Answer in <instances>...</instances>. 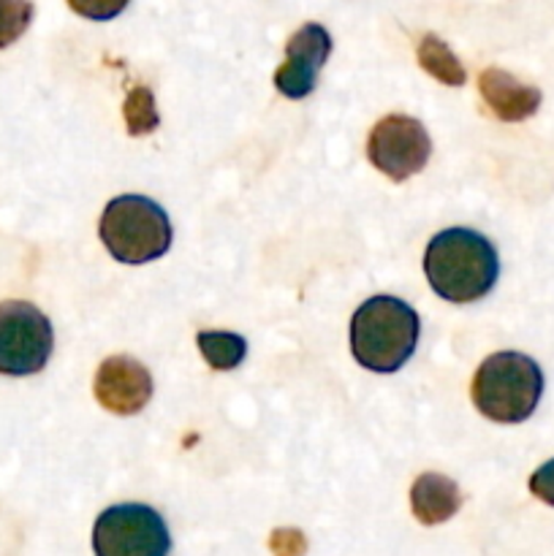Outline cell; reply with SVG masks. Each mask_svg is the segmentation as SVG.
Segmentation results:
<instances>
[{
	"label": "cell",
	"instance_id": "cell-1",
	"mask_svg": "<svg viewBox=\"0 0 554 556\" xmlns=\"http://www.w3.org/2000/svg\"><path fill=\"white\" fill-rule=\"evenodd\" d=\"M424 275L429 288L445 302H478L498 282V250L483 233L470 228H445L429 239Z\"/></svg>",
	"mask_w": 554,
	"mask_h": 556
},
{
	"label": "cell",
	"instance_id": "cell-2",
	"mask_svg": "<svg viewBox=\"0 0 554 556\" xmlns=\"http://www.w3.org/2000/svg\"><path fill=\"white\" fill-rule=\"evenodd\" d=\"M421 320L396 296H373L353 313L351 353L373 372H396L416 353Z\"/></svg>",
	"mask_w": 554,
	"mask_h": 556
},
{
	"label": "cell",
	"instance_id": "cell-3",
	"mask_svg": "<svg viewBox=\"0 0 554 556\" xmlns=\"http://www.w3.org/2000/svg\"><path fill=\"white\" fill-rule=\"evenodd\" d=\"M543 394V372L530 356L500 351L483 358L470 396L481 416L498 424H521L536 413Z\"/></svg>",
	"mask_w": 554,
	"mask_h": 556
},
{
	"label": "cell",
	"instance_id": "cell-4",
	"mask_svg": "<svg viewBox=\"0 0 554 556\" xmlns=\"http://www.w3.org/2000/svg\"><path fill=\"white\" fill-rule=\"evenodd\" d=\"M98 237L119 264H147L172 248V223L163 206L147 195H117L103 210Z\"/></svg>",
	"mask_w": 554,
	"mask_h": 556
},
{
	"label": "cell",
	"instance_id": "cell-5",
	"mask_svg": "<svg viewBox=\"0 0 554 556\" xmlns=\"http://www.w3.org/2000/svg\"><path fill=\"white\" fill-rule=\"evenodd\" d=\"M92 548L96 556H168L172 538L155 508L125 503L112 505L98 516Z\"/></svg>",
	"mask_w": 554,
	"mask_h": 556
},
{
	"label": "cell",
	"instance_id": "cell-6",
	"mask_svg": "<svg viewBox=\"0 0 554 556\" xmlns=\"http://www.w3.org/2000/svg\"><path fill=\"white\" fill-rule=\"evenodd\" d=\"M54 331L30 302H0V375L27 378L47 367Z\"/></svg>",
	"mask_w": 554,
	"mask_h": 556
},
{
	"label": "cell",
	"instance_id": "cell-7",
	"mask_svg": "<svg viewBox=\"0 0 554 556\" xmlns=\"http://www.w3.org/2000/svg\"><path fill=\"white\" fill-rule=\"evenodd\" d=\"M432 152L427 128L407 114L378 119L367 139V157L391 182H405L421 172Z\"/></svg>",
	"mask_w": 554,
	"mask_h": 556
},
{
	"label": "cell",
	"instance_id": "cell-8",
	"mask_svg": "<svg viewBox=\"0 0 554 556\" xmlns=\"http://www.w3.org/2000/svg\"><path fill=\"white\" fill-rule=\"evenodd\" d=\"M331 54V36L326 27L307 22L286 43V63L275 71V87L291 101L307 98L315 90L318 68Z\"/></svg>",
	"mask_w": 554,
	"mask_h": 556
},
{
	"label": "cell",
	"instance_id": "cell-9",
	"mask_svg": "<svg viewBox=\"0 0 554 556\" xmlns=\"http://www.w3.org/2000/svg\"><path fill=\"white\" fill-rule=\"evenodd\" d=\"M96 400L114 416H136L147 407L152 396V378L144 364L130 356H109L98 367Z\"/></svg>",
	"mask_w": 554,
	"mask_h": 556
},
{
	"label": "cell",
	"instance_id": "cell-10",
	"mask_svg": "<svg viewBox=\"0 0 554 556\" xmlns=\"http://www.w3.org/2000/svg\"><path fill=\"white\" fill-rule=\"evenodd\" d=\"M478 90L492 114L503 123H521L541 106V90L516 81L508 71L487 68L478 76Z\"/></svg>",
	"mask_w": 554,
	"mask_h": 556
},
{
	"label": "cell",
	"instance_id": "cell-11",
	"mask_svg": "<svg viewBox=\"0 0 554 556\" xmlns=\"http://www.w3.org/2000/svg\"><path fill=\"white\" fill-rule=\"evenodd\" d=\"M462 508V492L451 478L424 472L411 486V510L421 525L435 527L449 521Z\"/></svg>",
	"mask_w": 554,
	"mask_h": 556
},
{
	"label": "cell",
	"instance_id": "cell-12",
	"mask_svg": "<svg viewBox=\"0 0 554 556\" xmlns=\"http://www.w3.org/2000/svg\"><path fill=\"white\" fill-rule=\"evenodd\" d=\"M418 65L427 71L429 76L440 81V85H449V87H462L467 81L465 68L462 63L456 60V54L445 47V41H440L438 36H424L421 43H418Z\"/></svg>",
	"mask_w": 554,
	"mask_h": 556
},
{
	"label": "cell",
	"instance_id": "cell-13",
	"mask_svg": "<svg viewBox=\"0 0 554 556\" xmlns=\"http://www.w3.org/2000/svg\"><path fill=\"white\" fill-rule=\"evenodd\" d=\"M196 345H199L204 362L212 369H221V372L239 367L244 362V356H248V342H244V337L231 334V331H199L196 334Z\"/></svg>",
	"mask_w": 554,
	"mask_h": 556
},
{
	"label": "cell",
	"instance_id": "cell-14",
	"mask_svg": "<svg viewBox=\"0 0 554 556\" xmlns=\"http://www.w3.org/2000/svg\"><path fill=\"white\" fill-rule=\"evenodd\" d=\"M123 117L125 128H128L130 136H147L161 125V117H158L155 98H152L150 87H134L128 92L123 103Z\"/></svg>",
	"mask_w": 554,
	"mask_h": 556
},
{
	"label": "cell",
	"instance_id": "cell-15",
	"mask_svg": "<svg viewBox=\"0 0 554 556\" xmlns=\"http://www.w3.org/2000/svg\"><path fill=\"white\" fill-rule=\"evenodd\" d=\"M30 0H0V49L11 47L30 27Z\"/></svg>",
	"mask_w": 554,
	"mask_h": 556
},
{
	"label": "cell",
	"instance_id": "cell-16",
	"mask_svg": "<svg viewBox=\"0 0 554 556\" xmlns=\"http://www.w3.org/2000/svg\"><path fill=\"white\" fill-rule=\"evenodd\" d=\"M128 3L130 0H68L71 11H76V14L92 22L114 20V16L123 14Z\"/></svg>",
	"mask_w": 554,
	"mask_h": 556
},
{
	"label": "cell",
	"instance_id": "cell-17",
	"mask_svg": "<svg viewBox=\"0 0 554 556\" xmlns=\"http://www.w3.org/2000/svg\"><path fill=\"white\" fill-rule=\"evenodd\" d=\"M269 548L275 556H302L307 552V541L299 530H277L272 532Z\"/></svg>",
	"mask_w": 554,
	"mask_h": 556
},
{
	"label": "cell",
	"instance_id": "cell-18",
	"mask_svg": "<svg viewBox=\"0 0 554 556\" xmlns=\"http://www.w3.org/2000/svg\"><path fill=\"white\" fill-rule=\"evenodd\" d=\"M530 492L536 494L541 503L552 505L554 508V459H549L546 465H541L536 472H532Z\"/></svg>",
	"mask_w": 554,
	"mask_h": 556
}]
</instances>
